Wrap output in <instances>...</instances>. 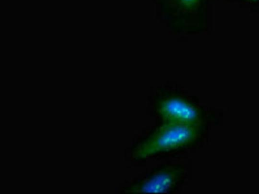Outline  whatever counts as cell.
<instances>
[{
	"instance_id": "cell-1",
	"label": "cell",
	"mask_w": 259,
	"mask_h": 194,
	"mask_svg": "<svg viewBox=\"0 0 259 194\" xmlns=\"http://www.w3.org/2000/svg\"><path fill=\"white\" fill-rule=\"evenodd\" d=\"M198 135V126L163 123L134 148L132 156L144 158L159 152L182 148L193 143Z\"/></svg>"
},
{
	"instance_id": "cell-4",
	"label": "cell",
	"mask_w": 259,
	"mask_h": 194,
	"mask_svg": "<svg viewBox=\"0 0 259 194\" xmlns=\"http://www.w3.org/2000/svg\"><path fill=\"white\" fill-rule=\"evenodd\" d=\"M199 0H178L179 4L185 7H191L196 4Z\"/></svg>"
},
{
	"instance_id": "cell-2",
	"label": "cell",
	"mask_w": 259,
	"mask_h": 194,
	"mask_svg": "<svg viewBox=\"0 0 259 194\" xmlns=\"http://www.w3.org/2000/svg\"><path fill=\"white\" fill-rule=\"evenodd\" d=\"M157 112L163 123L199 126L201 121L199 110L193 105L178 97H169L161 101Z\"/></svg>"
},
{
	"instance_id": "cell-3",
	"label": "cell",
	"mask_w": 259,
	"mask_h": 194,
	"mask_svg": "<svg viewBox=\"0 0 259 194\" xmlns=\"http://www.w3.org/2000/svg\"><path fill=\"white\" fill-rule=\"evenodd\" d=\"M184 170L169 166L157 171L130 187V193H166L173 189L181 180Z\"/></svg>"
}]
</instances>
